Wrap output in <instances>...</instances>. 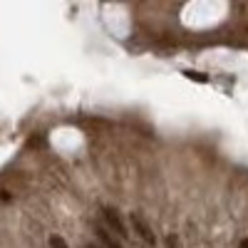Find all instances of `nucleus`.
Instances as JSON below:
<instances>
[{
    "label": "nucleus",
    "mask_w": 248,
    "mask_h": 248,
    "mask_svg": "<svg viewBox=\"0 0 248 248\" xmlns=\"http://www.w3.org/2000/svg\"><path fill=\"white\" fill-rule=\"evenodd\" d=\"M102 216H105L107 226H109V229H112L119 238H129V231H127V226H124V221H122V216H119L117 209H112V206H105V209H102Z\"/></svg>",
    "instance_id": "nucleus-1"
},
{
    "label": "nucleus",
    "mask_w": 248,
    "mask_h": 248,
    "mask_svg": "<svg viewBox=\"0 0 248 248\" xmlns=\"http://www.w3.org/2000/svg\"><path fill=\"white\" fill-rule=\"evenodd\" d=\"M132 223H134V229H137V233H141V238L147 241L149 246H154L156 243V236H154V231L147 226V221H144L141 216H137V214H132Z\"/></svg>",
    "instance_id": "nucleus-2"
},
{
    "label": "nucleus",
    "mask_w": 248,
    "mask_h": 248,
    "mask_svg": "<svg viewBox=\"0 0 248 248\" xmlns=\"http://www.w3.org/2000/svg\"><path fill=\"white\" fill-rule=\"evenodd\" d=\"M94 233H97L99 243L105 246V248H122V243L114 238V233H112V231H107L105 226H99V223H97V226H94Z\"/></svg>",
    "instance_id": "nucleus-3"
},
{
    "label": "nucleus",
    "mask_w": 248,
    "mask_h": 248,
    "mask_svg": "<svg viewBox=\"0 0 248 248\" xmlns=\"http://www.w3.org/2000/svg\"><path fill=\"white\" fill-rule=\"evenodd\" d=\"M50 248H70L67 243H65V238H62V236H50Z\"/></svg>",
    "instance_id": "nucleus-4"
},
{
    "label": "nucleus",
    "mask_w": 248,
    "mask_h": 248,
    "mask_svg": "<svg viewBox=\"0 0 248 248\" xmlns=\"http://www.w3.org/2000/svg\"><path fill=\"white\" fill-rule=\"evenodd\" d=\"M87 248H97V246H87Z\"/></svg>",
    "instance_id": "nucleus-5"
}]
</instances>
